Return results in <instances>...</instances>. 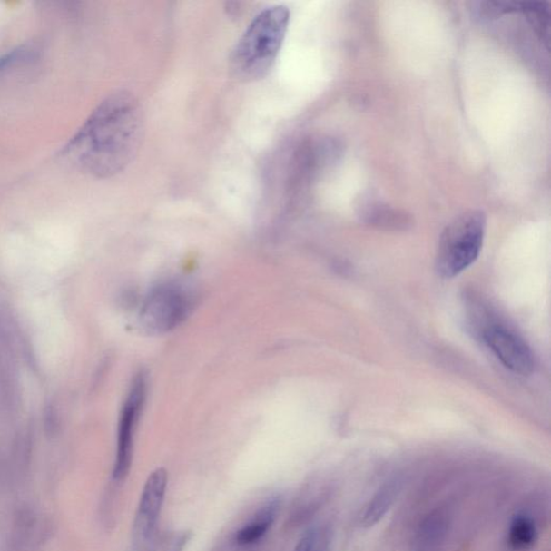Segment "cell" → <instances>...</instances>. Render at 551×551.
<instances>
[{
	"mask_svg": "<svg viewBox=\"0 0 551 551\" xmlns=\"http://www.w3.org/2000/svg\"><path fill=\"white\" fill-rule=\"evenodd\" d=\"M143 113L129 91L112 93L98 104L63 150L77 170L106 179L118 175L142 146Z\"/></svg>",
	"mask_w": 551,
	"mask_h": 551,
	"instance_id": "obj_1",
	"label": "cell"
},
{
	"mask_svg": "<svg viewBox=\"0 0 551 551\" xmlns=\"http://www.w3.org/2000/svg\"><path fill=\"white\" fill-rule=\"evenodd\" d=\"M289 23L290 10L281 5L266 8L254 17L231 56L237 78L253 81L270 73L286 39Z\"/></svg>",
	"mask_w": 551,
	"mask_h": 551,
	"instance_id": "obj_2",
	"label": "cell"
},
{
	"mask_svg": "<svg viewBox=\"0 0 551 551\" xmlns=\"http://www.w3.org/2000/svg\"><path fill=\"white\" fill-rule=\"evenodd\" d=\"M486 225L483 212L467 211L446 226L435 259V269L440 277H456L477 260L483 248Z\"/></svg>",
	"mask_w": 551,
	"mask_h": 551,
	"instance_id": "obj_3",
	"label": "cell"
},
{
	"mask_svg": "<svg viewBox=\"0 0 551 551\" xmlns=\"http://www.w3.org/2000/svg\"><path fill=\"white\" fill-rule=\"evenodd\" d=\"M192 301L188 291L179 284H167L153 290L142 309V322L154 332H166L187 317Z\"/></svg>",
	"mask_w": 551,
	"mask_h": 551,
	"instance_id": "obj_4",
	"label": "cell"
},
{
	"mask_svg": "<svg viewBox=\"0 0 551 551\" xmlns=\"http://www.w3.org/2000/svg\"><path fill=\"white\" fill-rule=\"evenodd\" d=\"M147 396V379L144 374L136 376L127 397L123 410H122L117 456L113 467V478L123 480L129 475L133 460V445L139 416H141Z\"/></svg>",
	"mask_w": 551,
	"mask_h": 551,
	"instance_id": "obj_5",
	"label": "cell"
},
{
	"mask_svg": "<svg viewBox=\"0 0 551 551\" xmlns=\"http://www.w3.org/2000/svg\"><path fill=\"white\" fill-rule=\"evenodd\" d=\"M168 487L165 468H156L143 486L134 521V536L138 551L151 549L156 525L163 507Z\"/></svg>",
	"mask_w": 551,
	"mask_h": 551,
	"instance_id": "obj_6",
	"label": "cell"
},
{
	"mask_svg": "<svg viewBox=\"0 0 551 551\" xmlns=\"http://www.w3.org/2000/svg\"><path fill=\"white\" fill-rule=\"evenodd\" d=\"M483 339L504 367L516 374L530 375L535 369V356L525 339L502 324L489 323L483 330Z\"/></svg>",
	"mask_w": 551,
	"mask_h": 551,
	"instance_id": "obj_7",
	"label": "cell"
},
{
	"mask_svg": "<svg viewBox=\"0 0 551 551\" xmlns=\"http://www.w3.org/2000/svg\"><path fill=\"white\" fill-rule=\"evenodd\" d=\"M280 498H271L260 507L253 517L243 525L234 535V543L241 547L252 546L268 533L280 512Z\"/></svg>",
	"mask_w": 551,
	"mask_h": 551,
	"instance_id": "obj_8",
	"label": "cell"
},
{
	"mask_svg": "<svg viewBox=\"0 0 551 551\" xmlns=\"http://www.w3.org/2000/svg\"><path fill=\"white\" fill-rule=\"evenodd\" d=\"M401 480L392 479L375 493L361 516V526L363 527L374 526L385 517L389 509L396 502L399 491H401Z\"/></svg>",
	"mask_w": 551,
	"mask_h": 551,
	"instance_id": "obj_9",
	"label": "cell"
},
{
	"mask_svg": "<svg viewBox=\"0 0 551 551\" xmlns=\"http://www.w3.org/2000/svg\"><path fill=\"white\" fill-rule=\"evenodd\" d=\"M448 518L443 512L433 513L422 522L416 533L411 551H435L448 532Z\"/></svg>",
	"mask_w": 551,
	"mask_h": 551,
	"instance_id": "obj_10",
	"label": "cell"
},
{
	"mask_svg": "<svg viewBox=\"0 0 551 551\" xmlns=\"http://www.w3.org/2000/svg\"><path fill=\"white\" fill-rule=\"evenodd\" d=\"M537 541V529L530 517L517 515L512 520L508 531V542L515 550L526 551L535 546Z\"/></svg>",
	"mask_w": 551,
	"mask_h": 551,
	"instance_id": "obj_11",
	"label": "cell"
},
{
	"mask_svg": "<svg viewBox=\"0 0 551 551\" xmlns=\"http://www.w3.org/2000/svg\"><path fill=\"white\" fill-rule=\"evenodd\" d=\"M38 59V51L31 45L17 46L0 55V78L15 71L16 68L30 65Z\"/></svg>",
	"mask_w": 551,
	"mask_h": 551,
	"instance_id": "obj_12",
	"label": "cell"
},
{
	"mask_svg": "<svg viewBox=\"0 0 551 551\" xmlns=\"http://www.w3.org/2000/svg\"><path fill=\"white\" fill-rule=\"evenodd\" d=\"M520 9L525 11L527 19L535 26L536 33L548 44L549 39V9L546 4L526 3L520 4Z\"/></svg>",
	"mask_w": 551,
	"mask_h": 551,
	"instance_id": "obj_13",
	"label": "cell"
},
{
	"mask_svg": "<svg viewBox=\"0 0 551 551\" xmlns=\"http://www.w3.org/2000/svg\"><path fill=\"white\" fill-rule=\"evenodd\" d=\"M367 202L368 204L364 207L363 214L369 219V222L381 225L402 222L403 214H399L394 209L379 204V202Z\"/></svg>",
	"mask_w": 551,
	"mask_h": 551,
	"instance_id": "obj_14",
	"label": "cell"
},
{
	"mask_svg": "<svg viewBox=\"0 0 551 551\" xmlns=\"http://www.w3.org/2000/svg\"><path fill=\"white\" fill-rule=\"evenodd\" d=\"M191 538L189 531H173L167 533L162 544L163 551H184Z\"/></svg>",
	"mask_w": 551,
	"mask_h": 551,
	"instance_id": "obj_15",
	"label": "cell"
},
{
	"mask_svg": "<svg viewBox=\"0 0 551 551\" xmlns=\"http://www.w3.org/2000/svg\"><path fill=\"white\" fill-rule=\"evenodd\" d=\"M294 551H323L321 532L318 529H312L305 533L295 546Z\"/></svg>",
	"mask_w": 551,
	"mask_h": 551,
	"instance_id": "obj_16",
	"label": "cell"
}]
</instances>
